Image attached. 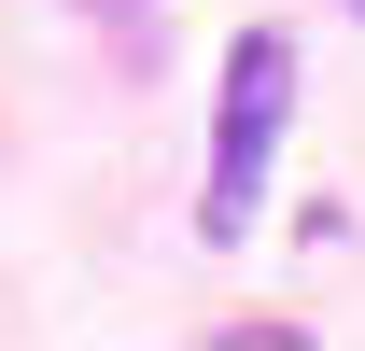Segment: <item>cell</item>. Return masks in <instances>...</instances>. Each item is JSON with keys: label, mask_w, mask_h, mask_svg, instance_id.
<instances>
[{"label": "cell", "mask_w": 365, "mask_h": 351, "mask_svg": "<svg viewBox=\"0 0 365 351\" xmlns=\"http://www.w3.org/2000/svg\"><path fill=\"white\" fill-rule=\"evenodd\" d=\"M281 113H295V43H281V29H239V43H225V141H211V197H197L211 239H253Z\"/></svg>", "instance_id": "cell-1"}, {"label": "cell", "mask_w": 365, "mask_h": 351, "mask_svg": "<svg viewBox=\"0 0 365 351\" xmlns=\"http://www.w3.org/2000/svg\"><path fill=\"white\" fill-rule=\"evenodd\" d=\"M351 14H365V0H351Z\"/></svg>", "instance_id": "cell-2"}]
</instances>
